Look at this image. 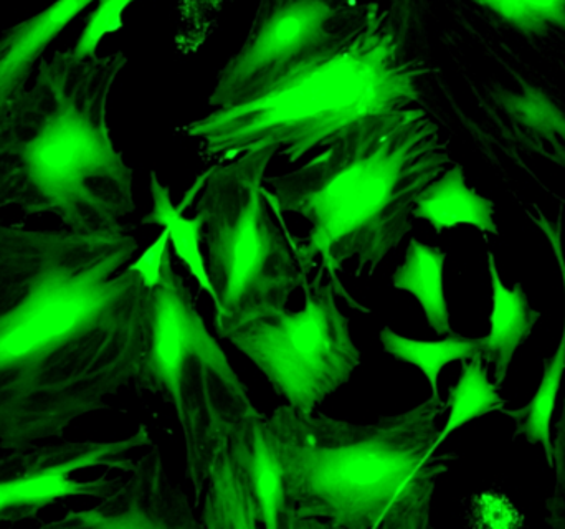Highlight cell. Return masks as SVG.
Wrapping results in <instances>:
<instances>
[{"mask_svg":"<svg viewBox=\"0 0 565 529\" xmlns=\"http://www.w3.org/2000/svg\"><path fill=\"white\" fill-rule=\"evenodd\" d=\"M169 242H171V237H169L168 229L164 228L158 241L135 264L128 266L129 269L141 275L146 289L154 288L161 278L162 261H164L166 251L169 248Z\"/></svg>","mask_w":565,"mask_h":529,"instance_id":"d4e9b609","label":"cell"},{"mask_svg":"<svg viewBox=\"0 0 565 529\" xmlns=\"http://www.w3.org/2000/svg\"><path fill=\"white\" fill-rule=\"evenodd\" d=\"M131 2L135 0H98V7L89 13L85 30L72 49L73 55L78 59L96 56L103 36L118 32L125 25L122 12Z\"/></svg>","mask_w":565,"mask_h":529,"instance_id":"603a6c76","label":"cell"},{"mask_svg":"<svg viewBox=\"0 0 565 529\" xmlns=\"http://www.w3.org/2000/svg\"><path fill=\"white\" fill-rule=\"evenodd\" d=\"M152 445L148 429L118 442H58L15 448L0 455V527L32 520L65 498L111 495L125 477L108 478L111 468L129 474L131 451Z\"/></svg>","mask_w":565,"mask_h":529,"instance_id":"30bf717a","label":"cell"},{"mask_svg":"<svg viewBox=\"0 0 565 529\" xmlns=\"http://www.w3.org/2000/svg\"><path fill=\"white\" fill-rule=\"evenodd\" d=\"M135 389L159 395L174 408L184 438L185 475L199 507L222 444L257 408L205 328L169 248L161 278L146 296L145 351Z\"/></svg>","mask_w":565,"mask_h":529,"instance_id":"8992f818","label":"cell"},{"mask_svg":"<svg viewBox=\"0 0 565 529\" xmlns=\"http://www.w3.org/2000/svg\"><path fill=\"white\" fill-rule=\"evenodd\" d=\"M494 212V202L468 188L463 166L454 162L418 194L414 219L430 222L437 234L455 225L468 224L487 234L500 235Z\"/></svg>","mask_w":565,"mask_h":529,"instance_id":"9a60e30c","label":"cell"},{"mask_svg":"<svg viewBox=\"0 0 565 529\" xmlns=\"http://www.w3.org/2000/svg\"><path fill=\"white\" fill-rule=\"evenodd\" d=\"M488 266L493 286V311L491 331L484 336L481 356L488 366H493L494 384L501 388L514 355L530 339L534 326L541 319V313L531 306L521 283H516L511 289L503 285L491 251H488Z\"/></svg>","mask_w":565,"mask_h":529,"instance_id":"5bb4252c","label":"cell"},{"mask_svg":"<svg viewBox=\"0 0 565 529\" xmlns=\"http://www.w3.org/2000/svg\"><path fill=\"white\" fill-rule=\"evenodd\" d=\"M384 351L395 359L417 366L431 385V395L440 398L438 375L448 362L463 361L483 355L484 338H468L457 332L448 335L444 341L424 342L395 335L388 326L381 329Z\"/></svg>","mask_w":565,"mask_h":529,"instance_id":"44dd1931","label":"cell"},{"mask_svg":"<svg viewBox=\"0 0 565 529\" xmlns=\"http://www.w3.org/2000/svg\"><path fill=\"white\" fill-rule=\"evenodd\" d=\"M375 0H260L247 39L225 63L209 98L237 105L351 39L381 12Z\"/></svg>","mask_w":565,"mask_h":529,"instance_id":"9c48e42d","label":"cell"},{"mask_svg":"<svg viewBox=\"0 0 565 529\" xmlns=\"http://www.w3.org/2000/svg\"><path fill=\"white\" fill-rule=\"evenodd\" d=\"M198 521L199 529L258 528L254 498L227 441L212 465Z\"/></svg>","mask_w":565,"mask_h":529,"instance_id":"2e32d148","label":"cell"},{"mask_svg":"<svg viewBox=\"0 0 565 529\" xmlns=\"http://www.w3.org/2000/svg\"><path fill=\"white\" fill-rule=\"evenodd\" d=\"M151 194L154 208L142 219L141 225H162L168 229L178 257L188 265L201 288L205 289L209 295H214L211 282H209L207 266L204 265L201 254V242H204V237H202L204 218L199 212H195V218L191 221L182 218V209H175L172 205L171 188L159 182L156 171H151Z\"/></svg>","mask_w":565,"mask_h":529,"instance_id":"d6986e66","label":"cell"},{"mask_svg":"<svg viewBox=\"0 0 565 529\" xmlns=\"http://www.w3.org/2000/svg\"><path fill=\"white\" fill-rule=\"evenodd\" d=\"M227 442L237 455L242 474L254 498L258 527L291 529L285 478L267 415L254 409L231 432Z\"/></svg>","mask_w":565,"mask_h":529,"instance_id":"7c38bea8","label":"cell"},{"mask_svg":"<svg viewBox=\"0 0 565 529\" xmlns=\"http://www.w3.org/2000/svg\"><path fill=\"white\" fill-rule=\"evenodd\" d=\"M131 477L92 510H70L62 520L42 528L62 529H178L199 528L191 497L166 474L161 451L135 461Z\"/></svg>","mask_w":565,"mask_h":529,"instance_id":"8fae6325","label":"cell"},{"mask_svg":"<svg viewBox=\"0 0 565 529\" xmlns=\"http://www.w3.org/2000/svg\"><path fill=\"white\" fill-rule=\"evenodd\" d=\"M447 402L428 401L374 424L288 404L268 417L282 468L291 529H425L438 478L455 455L435 457Z\"/></svg>","mask_w":565,"mask_h":529,"instance_id":"277c9868","label":"cell"},{"mask_svg":"<svg viewBox=\"0 0 565 529\" xmlns=\"http://www.w3.org/2000/svg\"><path fill=\"white\" fill-rule=\"evenodd\" d=\"M526 32L565 25V0H475Z\"/></svg>","mask_w":565,"mask_h":529,"instance_id":"7402d4cb","label":"cell"},{"mask_svg":"<svg viewBox=\"0 0 565 529\" xmlns=\"http://www.w3.org/2000/svg\"><path fill=\"white\" fill-rule=\"evenodd\" d=\"M93 0H56L49 9L17 25L0 39V113L19 86L25 85L50 43Z\"/></svg>","mask_w":565,"mask_h":529,"instance_id":"4fadbf2b","label":"cell"},{"mask_svg":"<svg viewBox=\"0 0 565 529\" xmlns=\"http://www.w3.org/2000/svg\"><path fill=\"white\" fill-rule=\"evenodd\" d=\"M278 148L254 149L205 172L195 212L204 218L207 275L215 303V329L224 339L257 316L286 308L305 275L291 232L270 214L265 172Z\"/></svg>","mask_w":565,"mask_h":529,"instance_id":"52a82bcc","label":"cell"},{"mask_svg":"<svg viewBox=\"0 0 565 529\" xmlns=\"http://www.w3.org/2000/svg\"><path fill=\"white\" fill-rule=\"evenodd\" d=\"M488 369L490 366L484 362L481 355L461 361L460 379L448 394L447 405L450 409V417L444 431L440 432V437L437 438L438 447L451 432L463 427L475 419L501 411L510 404V401L501 395L500 385L494 382L491 384L488 379Z\"/></svg>","mask_w":565,"mask_h":529,"instance_id":"ffe728a7","label":"cell"},{"mask_svg":"<svg viewBox=\"0 0 565 529\" xmlns=\"http://www.w3.org/2000/svg\"><path fill=\"white\" fill-rule=\"evenodd\" d=\"M454 165L440 126L420 106L379 113L329 139L322 151L295 171L265 176V199L274 214H296L308 234L291 244L305 279L329 278L354 308L338 273L355 262V278L394 254L414 229L418 194Z\"/></svg>","mask_w":565,"mask_h":529,"instance_id":"7a4b0ae2","label":"cell"},{"mask_svg":"<svg viewBox=\"0 0 565 529\" xmlns=\"http://www.w3.org/2000/svg\"><path fill=\"white\" fill-rule=\"evenodd\" d=\"M125 53H45L0 113V211L58 219L78 234H128L132 169L113 145L106 113Z\"/></svg>","mask_w":565,"mask_h":529,"instance_id":"3957f363","label":"cell"},{"mask_svg":"<svg viewBox=\"0 0 565 529\" xmlns=\"http://www.w3.org/2000/svg\"><path fill=\"white\" fill-rule=\"evenodd\" d=\"M430 70L402 52L382 9L338 49L275 83L260 95L214 109L184 126L202 148L222 158L278 148L295 165L354 123L418 105V80Z\"/></svg>","mask_w":565,"mask_h":529,"instance_id":"5b68a950","label":"cell"},{"mask_svg":"<svg viewBox=\"0 0 565 529\" xmlns=\"http://www.w3.org/2000/svg\"><path fill=\"white\" fill-rule=\"evenodd\" d=\"M565 371V326L563 339L557 348L554 358L544 359V378L541 381L540 389L530 404L516 411L501 409L508 417L513 419L516 431L513 434V441L518 437L526 438L531 445H540L543 448L547 465L554 467V445H553V414L556 408L557 392H559L561 382Z\"/></svg>","mask_w":565,"mask_h":529,"instance_id":"ac0fdd59","label":"cell"},{"mask_svg":"<svg viewBox=\"0 0 565 529\" xmlns=\"http://www.w3.org/2000/svg\"><path fill=\"white\" fill-rule=\"evenodd\" d=\"M129 234L0 221V451L60 438L135 388L148 289Z\"/></svg>","mask_w":565,"mask_h":529,"instance_id":"6da1fadb","label":"cell"},{"mask_svg":"<svg viewBox=\"0 0 565 529\" xmlns=\"http://www.w3.org/2000/svg\"><path fill=\"white\" fill-rule=\"evenodd\" d=\"M305 308H281L242 322L225 335L299 414H312L361 366L349 318L335 303L332 279L302 282Z\"/></svg>","mask_w":565,"mask_h":529,"instance_id":"ba28073f","label":"cell"},{"mask_svg":"<svg viewBox=\"0 0 565 529\" xmlns=\"http://www.w3.org/2000/svg\"><path fill=\"white\" fill-rule=\"evenodd\" d=\"M554 467L556 472V485H554L553 497L547 500L546 521L550 527L565 528V399L563 415L556 427L554 438Z\"/></svg>","mask_w":565,"mask_h":529,"instance_id":"cb8c5ba5","label":"cell"},{"mask_svg":"<svg viewBox=\"0 0 565 529\" xmlns=\"http://www.w3.org/2000/svg\"><path fill=\"white\" fill-rule=\"evenodd\" d=\"M447 252L412 239L405 252V262L392 275V285L412 293L424 308L428 326L438 336L454 335L444 289V269Z\"/></svg>","mask_w":565,"mask_h":529,"instance_id":"e0dca14e","label":"cell"}]
</instances>
